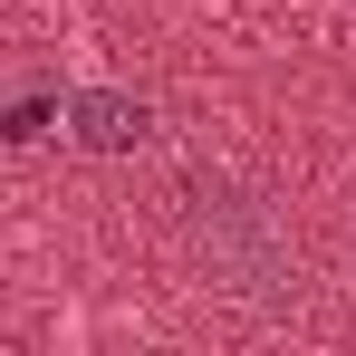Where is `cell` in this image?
Returning <instances> with one entry per match:
<instances>
[{
	"mask_svg": "<svg viewBox=\"0 0 356 356\" xmlns=\"http://www.w3.org/2000/svg\"><path fill=\"white\" fill-rule=\"evenodd\" d=\"M39 125H49V97H19V106H10V116H0V135H10V145H29V135H39Z\"/></svg>",
	"mask_w": 356,
	"mask_h": 356,
	"instance_id": "cell-2",
	"label": "cell"
},
{
	"mask_svg": "<svg viewBox=\"0 0 356 356\" xmlns=\"http://www.w3.org/2000/svg\"><path fill=\"white\" fill-rule=\"evenodd\" d=\"M145 97H125V87H87V97H67V135L87 145V154H135L145 145Z\"/></svg>",
	"mask_w": 356,
	"mask_h": 356,
	"instance_id": "cell-1",
	"label": "cell"
}]
</instances>
